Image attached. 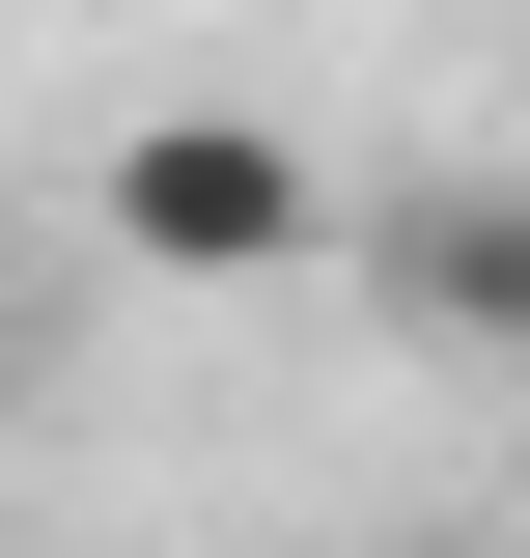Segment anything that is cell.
Instances as JSON below:
<instances>
[{"instance_id": "obj_1", "label": "cell", "mask_w": 530, "mask_h": 558, "mask_svg": "<svg viewBox=\"0 0 530 558\" xmlns=\"http://www.w3.org/2000/svg\"><path fill=\"white\" fill-rule=\"evenodd\" d=\"M112 252H140V279H308V252H335V168H308L279 112H140V140H112Z\"/></svg>"}, {"instance_id": "obj_2", "label": "cell", "mask_w": 530, "mask_h": 558, "mask_svg": "<svg viewBox=\"0 0 530 558\" xmlns=\"http://www.w3.org/2000/svg\"><path fill=\"white\" fill-rule=\"evenodd\" d=\"M363 307L419 363H530V168H392L363 196Z\"/></svg>"}]
</instances>
